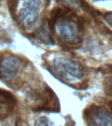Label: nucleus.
<instances>
[{"label": "nucleus", "mask_w": 112, "mask_h": 126, "mask_svg": "<svg viewBox=\"0 0 112 126\" xmlns=\"http://www.w3.org/2000/svg\"><path fill=\"white\" fill-rule=\"evenodd\" d=\"M53 32L67 45H79L83 39V25L79 17L68 9L56 8L49 20Z\"/></svg>", "instance_id": "f257e3e1"}, {"label": "nucleus", "mask_w": 112, "mask_h": 126, "mask_svg": "<svg viewBox=\"0 0 112 126\" xmlns=\"http://www.w3.org/2000/svg\"><path fill=\"white\" fill-rule=\"evenodd\" d=\"M51 69L55 76L67 82L78 80L85 75V69L81 64L65 58L55 59Z\"/></svg>", "instance_id": "f03ea898"}, {"label": "nucleus", "mask_w": 112, "mask_h": 126, "mask_svg": "<svg viewBox=\"0 0 112 126\" xmlns=\"http://www.w3.org/2000/svg\"><path fill=\"white\" fill-rule=\"evenodd\" d=\"M42 0H22V8L18 15V21L25 30H30L37 23Z\"/></svg>", "instance_id": "7ed1b4c3"}, {"label": "nucleus", "mask_w": 112, "mask_h": 126, "mask_svg": "<svg viewBox=\"0 0 112 126\" xmlns=\"http://www.w3.org/2000/svg\"><path fill=\"white\" fill-rule=\"evenodd\" d=\"M36 105L34 109L38 111H58L59 109V102L57 96L48 87H45L43 91L33 94Z\"/></svg>", "instance_id": "20e7f679"}, {"label": "nucleus", "mask_w": 112, "mask_h": 126, "mask_svg": "<svg viewBox=\"0 0 112 126\" xmlns=\"http://www.w3.org/2000/svg\"><path fill=\"white\" fill-rule=\"evenodd\" d=\"M85 118L89 125L112 126V114L102 106H92L86 109Z\"/></svg>", "instance_id": "39448f33"}, {"label": "nucleus", "mask_w": 112, "mask_h": 126, "mask_svg": "<svg viewBox=\"0 0 112 126\" xmlns=\"http://www.w3.org/2000/svg\"><path fill=\"white\" fill-rule=\"evenodd\" d=\"M21 65L17 57L11 55L2 59L0 62V79L10 80L17 76Z\"/></svg>", "instance_id": "423d86ee"}, {"label": "nucleus", "mask_w": 112, "mask_h": 126, "mask_svg": "<svg viewBox=\"0 0 112 126\" xmlns=\"http://www.w3.org/2000/svg\"><path fill=\"white\" fill-rule=\"evenodd\" d=\"M16 105L15 96L10 91L0 88V120H4L9 116Z\"/></svg>", "instance_id": "0eeeda50"}, {"label": "nucleus", "mask_w": 112, "mask_h": 126, "mask_svg": "<svg viewBox=\"0 0 112 126\" xmlns=\"http://www.w3.org/2000/svg\"><path fill=\"white\" fill-rule=\"evenodd\" d=\"M52 32L53 31L49 24V20H47L42 22L41 26L34 33V36L42 43L47 45H52L54 42L51 35Z\"/></svg>", "instance_id": "6e6552de"}, {"label": "nucleus", "mask_w": 112, "mask_h": 126, "mask_svg": "<svg viewBox=\"0 0 112 126\" xmlns=\"http://www.w3.org/2000/svg\"><path fill=\"white\" fill-rule=\"evenodd\" d=\"M36 126H50L52 125L51 123H49V120L45 117H42L36 121Z\"/></svg>", "instance_id": "1a4fd4ad"}, {"label": "nucleus", "mask_w": 112, "mask_h": 126, "mask_svg": "<svg viewBox=\"0 0 112 126\" xmlns=\"http://www.w3.org/2000/svg\"><path fill=\"white\" fill-rule=\"evenodd\" d=\"M18 0H8V7L10 10L11 13L13 14V13L15 11V9L17 7Z\"/></svg>", "instance_id": "9d476101"}, {"label": "nucleus", "mask_w": 112, "mask_h": 126, "mask_svg": "<svg viewBox=\"0 0 112 126\" xmlns=\"http://www.w3.org/2000/svg\"><path fill=\"white\" fill-rule=\"evenodd\" d=\"M106 89L107 93L108 94L112 95V79H107L106 83Z\"/></svg>", "instance_id": "9b49d317"}, {"label": "nucleus", "mask_w": 112, "mask_h": 126, "mask_svg": "<svg viewBox=\"0 0 112 126\" xmlns=\"http://www.w3.org/2000/svg\"><path fill=\"white\" fill-rule=\"evenodd\" d=\"M104 19L109 25L112 27V12L105 14L104 16Z\"/></svg>", "instance_id": "f8f14e48"}, {"label": "nucleus", "mask_w": 112, "mask_h": 126, "mask_svg": "<svg viewBox=\"0 0 112 126\" xmlns=\"http://www.w3.org/2000/svg\"><path fill=\"white\" fill-rule=\"evenodd\" d=\"M61 1L65 2L66 3L69 4L71 6H75L77 4L76 0H61Z\"/></svg>", "instance_id": "ddd939ff"}, {"label": "nucleus", "mask_w": 112, "mask_h": 126, "mask_svg": "<svg viewBox=\"0 0 112 126\" xmlns=\"http://www.w3.org/2000/svg\"><path fill=\"white\" fill-rule=\"evenodd\" d=\"M93 1H104V0H93Z\"/></svg>", "instance_id": "4468645a"}]
</instances>
